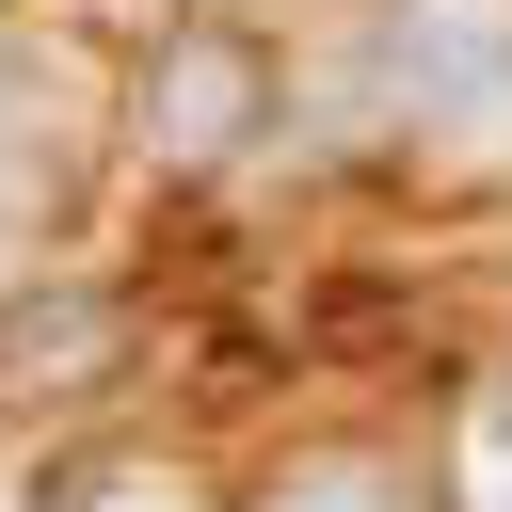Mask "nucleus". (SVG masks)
I'll list each match as a JSON object with an SVG mask.
<instances>
[{"instance_id":"f257e3e1","label":"nucleus","mask_w":512,"mask_h":512,"mask_svg":"<svg viewBox=\"0 0 512 512\" xmlns=\"http://www.w3.org/2000/svg\"><path fill=\"white\" fill-rule=\"evenodd\" d=\"M384 96H400V128L512 144V0H400L384 16Z\"/></svg>"},{"instance_id":"f03ea898","label":"nucleus","mask_w":512,"mask_h":512,"mask_svg":"<svg viewBox=\"0 0 512 512\" xmlns=\"http://www.w3.org/2000/svg\"><path fill=\"white\" fill-rule=\"evenodd\" d=\"M240 128H272V64H256L224 16H192V32L144 64V144H160V160H224Z\"/></svg>"},{"instance_id":"7ed1b4c3","label":"nucleus","mask_w":512,"mask_h":512,"mask_svg":"<svg viewBox=\"0 0 512 512\" xmlns=\"http://www.w3.org/2000/svg\"><path fill=\"white\" fill-rule=\"evenodd\" d=\"M112 352H128V320H112L96 288H64V304H0V400H80Z\"/></svg>"},{"instance_id":"20e7f679","label":"nucleus","mask_w":512,"mask_h":512,"mask_svg":"<svg viewBox=\"0 0 512 512\" xmlns=\"http://www.w3.org/2000/svg\"><path fill=\"white\" fill-rule=\"evenodd\" d=\"M272 512H400V464L320 448V464H288V480H272Z\"/></svg>"},{"instance_id":"39448f33","label":"nucleus","mask_w":512,"mask_h":512,"mask_svg":"<svg viewBox=\"0 0 512 512\" xmlns=\"http://www.w3.org/2000/svg\"><path fill=\"white\" fill-rule=\"evenodd\" d=\"M80 512H192V496H160V480H96Z\"/></svg>"}]
</instances>
